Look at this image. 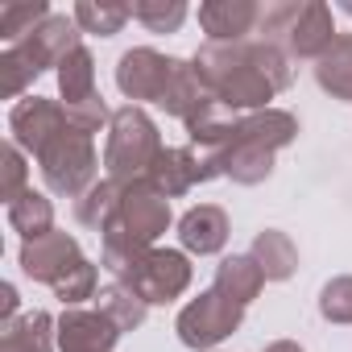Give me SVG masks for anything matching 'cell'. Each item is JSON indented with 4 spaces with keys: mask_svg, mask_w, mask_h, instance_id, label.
I'll use <instances>...</instances> for the list:
<instances>
[{
    "mask_svg": "<svg viewBox=\"0 0 352 352\" xmlns=\"http://www.w3.org/2000/svg\"><path fill=\"white\" fill-rule=\"evenodd\" d=\"M116 282H124L145 307H162V302H174L179 294H187L191 261L179 249H145L124 274H116Z\"/></svg>",
    "mask_w": 352,
    "mask_h": 352,
    "instance_id": "cell-8",
    "label": "cell"
},
{
    "mask_svg": "<svg viewBox=\"0 0 352 352\" xmlns=\"http://www.w3.org/2000/svg\"><path fill=\"white\" fill-rule=\"evenodd\" d=\"M9 224H13V232H21V241H38L46 232H54V204H50V195L30 187L21 199L9 204Z\"/></svg>",
    "mask_w": 352,
    "mask_h": 352,
    "instance_id": "cell-23",
    "label": "cell"
},
{
    "mask_svg": "<svg viewBox=\"0 0 352 352\" xmlns=\"http://www.w3.org/2000/svg\"><path fill=\"white\" fill-rule=\"evenodd\" d=\"M79 34H83V30L75 25V17L54 13V17L42 21L25 42L5 46V54H0V91H5L9 100H17L42 71L63 67V63L83 46Z\"/></svg>",
    "mask_w": 352,
    "mask_h": 352,
    "instance_id": "cell-4",
    "label": "cell"
},
{
    "mask_svg": "<svg viewBox=\"0 0 352 352\" xmlns=\"http://www.w3.org/2000/svg\"><path fill=\"white\" fill-rule=\"evenodd\" d=\"M257 17L261 5H253V0H208V5H199V25L208 42H245L249 34H257Z\"/></svg>",
    "mask_w": 352,
    "mask_h": 352,
    "instance_id": "cell-14",
    "label": "cell"
},
{
    "mask_svg": "<svg viewBox=\"0 0 352 352\" xmlns=\"http://www.w3.org/2000/svg\"><path fill=\"white\" fill-rule=\"evenodd\" d=\"M58 96H63L67 108H79V104H87V100L100 96V91H96V58H91L87 46H79V50L58 67Z\"/></svg>",
    "mask_w": 352,
    "mask_h": 352,
    "instance_id": "cell-21",
    "label": "cell"
},
{
    "mask_svg": "<svg viewBox=\"0 0 352 352\" xmlns=\"http://www.w3.org/2000/svg\"><path fill=\"white\" fill-rule=\"evenodd\" d=\"M245 319V307L224 298L220 290H204L199 298H191L179 319H174V331L187 348H216L220 340H228Z\"/></svg>",
    "mask_w": 352,
    "mask_h": 352,
    "instance_id": "cell-9",
    "label": "cell"
},
{
    "mask_svg": "<svg viewBox=\"0 0 352 352\" xmlns=\"http://www.w3.org/2000/svg\"><path fill=\"white\" fill-rule=\"evenodd\" d=\"M249 257L261 265L265 282H286V278H294V270H298V249H294V241H290L286 232H278V228L257 232Z\"/></svg>",
    "mask_w": 352,
    "mask_h": 352,
    "instance_id": "cell-20",
    "label": "cell"
},
{
    "mask_svg": "<svg viewBox=\"0 0 352 352\" xmlns=\"http://www.w3.org/2000/svg\"><path fill=\"white\" fill-rule=\"evenodd\" d=\"M96 278H100V270H96V261H87V257H79L50 290L63 298V307H79V302H87V298H96Z\"/></svg>",
    "mask_w": 352,
    "mask_h": 352,
    "instance_id": "cell-28",
    "label": "cell"
},
{
    "mask_svg": "<svg viewBox=\"0 0 352 352\" xmlns=\"http://www.w3.org/2000/svg\"><path fill=\"white\" fill-rule=\"evenodd\" d=\"M54 344L58 319H50L46 311H25L0 327V352H54Z\"/></svg>",
    "mask_w": 352,
    "mask_h": 352,
    "instance_id": "cell-17",
    "label": "cell"
},
{
    "mask_svg": "<svg viewBox=\"0 0 352 352\" xmlns=\"http://www.w3.org/2000/svg\"><path fill=\"white\" fill-rule=\"evenodd\" d=\"M120 191H124V183H116V179H100L83 199H75V220L83 224V228H91V232H108V224L116 220V208H120Z\"/></svg>",
    "mask_w": 352,
    "mask_h": 352,
    "instance_id": "cell-22",
    "label": "cell"
},
{
    "mask_svg": "<svg viewBox=\"0 0 352 352\" xmlns=\"http://www.w3.org/2000/svg\"><path fill=\"white\" fill-rule=\"evenodd\" d=\"M162 137H157V124L137 108V104H124L112 112V124H108V145H104V166H108V179L116 183H137L153 170L157 153H162Z\"/></svg>",
    "mask_w": 352,
    "mask_h": 352,
    "instance_id": "cell-6",
    "label": "cell"
},
{
    "mask_svg": "<svg viewBox=\"0 0 352 352\" xmlns=\"http://www.w3.org/2000/svg\"><path fill=\"white\" fill-rule=\"evenodd\" d=\"M145 179H149L166 199H179V195H187L191 187L208 183V179H204V162H199V153L187 149V145H166Z\"/></svg>",
    "mask_w": 352,
    "mask_h": 352,
    "instance_id": "cell-15",
    "label": "cell"
},
{
    "mask_svg": "<svg viewBox=\"0 0 352 352\" xmlns=\"http://www.w3.org/2000/svg\"><path fill=\"white\" fill-rule=\"evenodd\" d=\"M257 38L278 46L286 58H315L336 42V21L323 0H278L261 5Z\"/></svg>",
    "mask_w": 352,
    "mask_h": 352,
    "instance_id": "cell-5",
    "label": "cell"
},
{
    "mask_svg": "<svg viewBox=\"0 0 352 352\" xmlns=\"http://www.w3.org/2000/svg\"><path fill=\"white\" fill-rule=\"evenodd\" d=\"M298 137V116L286 108H261V112H245L232 120V133L199 153L204 162V179H232L241 187H257L274 174V157L278 149H286Z\"/></svg>",
    "mask_w": 352,
    "mask_h": 352,
    "instance_id": "cell-2",
    "label": "cell"
},
{
    "mask_svg": "<svg viewBox=\"0 0 352 352\" xmlns=\"http://www.w3.org/2000/svg\"><path fill=\"white\" fill-rule=\"evenodd\" d=\"M79 257H83L79 241L71 232H63V228H54V232H46L38 241H21V253H17L21 274L34 278V282H46V286H54Z\"/></svg>",
    "mask_w": 352,
    "mask_h": 352,
    "instance_id": "cell-12",
    "label": "cell"
},
{
    "mask_svg": "<svg viewBox=\"0 0 352 352\" xmlns=\"http://www.w3.org/2000/svg\"><path fill=\"white\" fill-rule=\"evenodd\" d=\"M124 331L96 307V311H83V307H67L58 315V352H112L116 340Z\"/></svg>",
    "mask_w": 352,
    "mask_h": 352,
    "instance_id": "cell-13",
    "label": "cell"
},
{
    "mask_svg": "<svg viewBox=\"0 0 352 352\" xmlns=\"http://www.w3.org/2000/svg\"><path fill=\"white\" fill-rule=\"evenodd\" d=\"M96 307L120 327V331H133V327H141L145 323V315H149V307L124 286V282H108L100 294H96Z\"/></svg>",
    "mask_w": 352,
    "mask_h": 352,
    "instance_id": "cell-25",
    "label": "cell"
},
{
    "mask_svg": "<svg viewBox=\"0 0 352 352\" xmlns=\"http://www.w3.org/2000/svg\"><path fill=\"white\" fill-rule=\"evenodd\" d=\"M261 352H302V348H298L294 340H274V344H270V348H261Z\"/></svg>",
    "mask_w": 352,
    "mask_h": 352,
    "instance_id": "cell-32",
    "label": "cell"
},
{
    "mask_svg": "<svg viewBox=\"0 0 352 352\" xmlns=\"http://www.w3.org/2000/svg\"><path fill=\"white\" fill-rule=\"evenodd\" d=\"M191 63L199 67V75L208 79V87L224 112H261L294 79L290 58L261 38L204 42Z\"/></svg>",
    "mask_w": 352,
    "mask_h": 352,
    "instance_id": "cell-1",
    "label": "cell"
},
{
    "mask_svg": "<svg viewBox=\"0 0 352 352\" xmlns=\"http://www.w3.org/2000/svg\"><path fill=\"white\" fill-rule=\"evenodd\" d=\"M179 241L195 257H212L228 245V212L216 204H199L179 220Z\"/></svg>",
    "mask_w": 352,
    "mask_h": 352,
    "instance_id": "cell-16",
    "label": "cell"
},
{
    "mask_svg": "<svg viewBox=\"0 0 352 352\" xmlns=\"http://www.w3.org/2000/svg\"><path fill=\"white\" fill-rule=\"evenodd\" d=\"M179 63H183V58L157 54V50H149V46H133V50H124L120 63H116V87H120V96L133 100V104H141V100L162 104L166 91H170V83H174V75H179Z\"/></svg>",
    "mask_w": 352,
    "mask_h": 352,
    "instance_id": "cell-10",
    "label": "cell"
},
{
    "mask_svg": "<svg viewBox=\"0 0 352 352\" xmlns=\"http://www.w3.org/2000/svg\"><path fill=\"white\" fill-rule=\"evenodd\" d=\"M38 170L54 195L63 199H83L91 187H96V170H100V157H96V141L91 133L67 124L63 133H54L38 153Z\"/></svg>",
    "mask_w": 352,
    "mask_h": 352,
    "instance_id": "cell-7",
    "label": "cell"
},
{
    "mask_svg": "<svg viewBox=\"0 0 352 352\" xmlns=\"http://www.w3.org/2000/svg\"><path fill=\"white\" fill-rule=\"evenodd\" d=\"M133 17L149 30V34H174L187 21V5L183 0H133Z\"/></svg>",
    "mask_w": 352,
    "mask_h": 352,
    "instance_id": "cell-27",
    "label": "cell"
},
{
    "mask_svg": "<svg viewBox=\"0 0 352 352\" xmlns=\"http://www.w3.org/2000/svg\"><path fill=\"white\" fill-rule=\"evenodd\" d=\"M315 83L331 96L352 104V34H336V42L315 63Z\"/></svg>",
    "mask_w": 352,
    "mask_h": 352,
    "instance_id": "cell-19",
    "label": "cell"
},
{
    "mask_svg": "<svg viewBox=\"0 0 352 352\" xmlns=\"http://www.w3.org/2000/svg\"><path fill=\"white\" fill-rule=\"evenodd\" d=\"M344 13H352V0H344Z\"/></svg>",
    "mask_w": 352,
    "mask_h": 352,
    "instance_id": "cell-33",
    "label": "cell"
},
{
    "mask_svg": "<svg viewBox=\"0 0 352 352\" xmlns=\"http://www.w3.org/2000/svg\"><path fill=\"white\" fill-rule=\"evenodd\" d=\"M71 124V116H67V108H63V100H46V96H25V100H17L13 104V112H9V133H13V141L21 145V149H30V153H38L54 133H63Z\"/></svg>",
    "mask_w": 352,
    "mask_h": 352,
    "instance_id": "cell-11",
    "label": "cell"
},
{
    "mask_svg": "<svg viewBox=\"0 0 352 352\" xmlns=\"http://www.w3.org/2000/svg\"><path fill=\"white\" fill-rule=\"evenodd\" d=\"M0 162H5V187H0V199L13 204L30 191V166H25V149L17 141L5 145V153H0Z\"/></svg>",
    "mask_w": 352,
    "mask_h": 352,
    "instance_id": "cell-30",
    "label": "cell"
},
{
    "mask_svg": "<svg viewBox=\"0 0 352 352\" xmlns=\"http://www.w3.org/2000/svg\"><path fill=\"white\" fill-rule=\"evenodd\" d=\"M50 17L54 13H50L46 0H17V5H5L0 9V38H5V46H17Z\"/></svg>",
    "mask_w": 352,
    "mask_h": 352,
    "instance_id": "cell-26",
    "label": "cell"
},
{
    "mask_svg": "<svg viewBox=\"0 0 352 352\" xmlns=\"http://www.w3.org/2000/svg\"><path fill=\"white\" fill-rule=\"evenodd\" d=\"M319 315L327 323H352V274L331 278L319 290Z\"/></svg>",
    "mask_w": 352,
    "mask_h": 352,
    "instance_id": "cell-29",
    "label": "cell"
},
{
    "mask_svg": "<svg viewBox=\"0 0 352 352\" xmlns=\"http://www.w3.org/2000/svg\"><path fill=\"white\" fill-rule=\"evenodd\" d=\"M17 302H21V298H17V286L5 282V286H0V327L17 319Z\"/></svg>",
    "mask_w": 352,
    "mask_h": 352,
    "instance_id": "cell-31",
    "label": "cell"
},
{
    "mask_svg": "<svg viewBox=\"0 0 352 352\" xmlns=\"http://www.w3.org/2000/svg\"><path fill=\"white\" fill-rule=\"evenodd\" d=\"M261 286H265V274H261V265H257L249 253L224 257V261L216 265V278H212V290H220L224 298H232V302H241V307H249V302L261 294Z\"/></svg>",
    "mask_w": 352,
    "mask_h": 352,
    "instance_id": "cell-18",
    "label": "cell"
},
{
    "mask_svg": "<svg viewBox=\"0 0 352 352\" xmlns=\"http://www.w3.org/2000/svg\"><path fill=\"white\" fill-rule=\"evenodd\" d=\"M71 17H75V25H79L83 34L112 38V34H120V25L133 17V9H129V5H116V0H79Z\"/></svg>",
    "mask_w": 352,
    "mask_h": 352,
    "instance_id": "cell-24",
    "label": "cell"
},
{
    "mask_svg": "<svg viewBox=\"0 0 352 352\" xmlns=\"http://www.w3.org/2000/svg\"><path fill=\"white\" fill-rule=\"evenodd\" d=\"M166 228H170V199L149 179L124 183L116 220L100 236V265L112 270V274H124L145 249H153V241Z\"/></svg>",
    "mask_w": 352,
    "mask_h": 352,
    "instance_id": "cell-3",
    "label": "cell"
}]
</instances>
